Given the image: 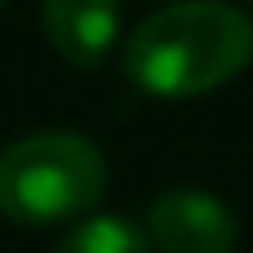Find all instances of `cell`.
<instances>
[{"label": "cell", "mask_w": 253, "mask_h": 253, "mask_svg": "<svg viewBox=\"0 0 253 253\" xmlns=\"http://www.w3.org/2000/svg\"><path fill=\"white\" fill-rule=\"evenodd\" d=\"M249 62L253 18L227 0H169L147 13L125 44L129 80L169 102L213 93Z\"/></svg>", "instance_id": "1"}, {"label": "cell", "mask_w": 253, "mask_h": 253, "mask_svg": "<svg viewBox=\"0 0 253 253\" xmlns=\"http://www.w3.org/2000/svg\"><path fill=\"white\" fill-rule=\"evenodd\" d=\"M142 231L160 253H236L240 245V222L231 205L191 187L156 196Z\"/></svg>", "instance_id": "3"}, {"label": "cell", "mask_w": 253, "mask_h": 253, "mask_svg": "<svg viewBox=\"0 0 253 253\" xmlns=\"http://www.w3.org/2000/svg\"><path fill=\"white\" fill-rule=\"evenodd\" d=\"M53 253H151V240L125 218H84L53 245Z\"/></svg>", "instance_id": "5"}, {"label": "cell", "mask_w": 253, "mask_h": 253, "mask_svg": "<svg viewBox=\"0 0 253 253\" xmlns=\"http://www.w3.org/2000/svg\"><path fill=\"white\" fill-rule=\"evenodd\" d=\"M107 156L71 129H40L0 151V213L22 227L84 218L107 196Z\"/></svg>", "instance_id": "2"}, {"label": "cell", "mask_w": 253, "mask_h": 253, "mask_svg": "<svg viewBox=\"0 0 253 253\" xmlns=\"http://www.w3.org/2000/svg\"><path fill=\"white\" fill-rule=\"evenodd\" d=\"M4 4H9V0H0V9H4Z\"/></svg>", "instance_id": "6"}, {"label": "cell", "mask_w": 253, "mask_h": 253, "mask_svg": "<svg viewBox=\"0 0 253 253\" xmlns=\"http://www.w3.org/2000/svg\"><path fill=\"white\" fill-rule=\"evenodd\" d=\"M40 27L53 53L71 67H98L120 36V0H44Z\"/></svg>", "instance_id": "4"}]
</instances>
